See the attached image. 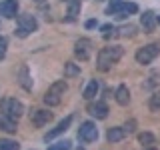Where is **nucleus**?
I'll list each match as a JSON object with an SVG mask.
<instances>
[{
	"label": "nucleus",
	"mask_w": 160,
	"mask_h": 150,
	"mask_svg": "<svg viewBox=\"0 0 160 150\" xmlns=\"http://www.w3.org/2000/svg\"><path fill=\"white\" fill-rule=\"evenodd\" d=\"M122 54H124V48L120 46V44H108V46L100 48V52L96 56V68L102 70V72H106V70H110L120 58H122Z\"/></svg>",
	"instance_id": "nucleus-1"
},
{
	"label": "nucleus",
	"mask_w": 160,
	"mask_h": 150,
	"mask_svg": "<svg viewBox=\"0 0 160 150\" xmlns=\"http://www.w3.org/2000/svg\"><path fill=\"white\" fill-rule=\"evenodd\" d=\"M66 90H68L66 80H56V82L44 92V98H42L44 104H46V106H58V104L62 102V96L66 94Z\"/></svg>",
	"instance_id": "nucleus-2"
},
{
	"label": "nucleus",
	"mask_w": 160,
	"mask_h": 150,
	"mask_svg": "<svg viewBox=\"0 0 160 150\" xmlns=\"http://www.w3.org/2000/svg\"><path fill=\"white\" fill-rule=\"evenodd\" d=\"M36 28H38L36 18H34L32 14H22V16H18V20H16V30H14V34H16L18 38H26Z\"/></svg>",
	"instance_id": "nucleus-3"
},
{
	"label": "nucleus",
	"mask_w": 160,
	"mask_h": 150,
	"mask_svg": "<svg viewBox=\"0 0 160 150\" xmlns=\"http://www.w3.org/2000/svg\"><path fill=\"white\" fill-rule=\"evenodd\" d=\"M0 110H2V114L18 120L22 116V112H24V104L20 102V100H16V98H2L0 100Z\"/></svg>",
	"instance_id": "nucleus-4"
},
{
	"label": "nucleus",
	"mask_w": 160,
	"mask_h": 150,
	"mask_svg": "<svg viewBox=\"0 0 160 150\" xmlns=\"http://www.w3.org/2000/svg\"><path fill=\"white\" fill-rule=\"evenodd\" d=\"M160 54V44H146V46L136 50V62L138 64H150L152 60H156Z\"/></svg>",
	"instance_id": "nucleus-5"
},
{
	"label": "nucleus",
	"mask_w": 160,
	"mask_h": 150,
	"mask_svg": "<svg viewBox=\"0 0 160 150\" xmlns=\"http://www.w3.org/2000/svg\"><path fill=\"white\" fill-rule=\"evenodd\" d=\"M74 56H76L80 62H86L92 56V42L88 38H80L74 44Z\"/></svg>",
	"instance_id": "nucleus-6"
},
{
	"label": "nucleus",
	"mask_w": 160,
	"mask_h": 150,
	"mask_svg": "<svg viewBox=\"0 0 160 150\" xmlns=\"http://www.w3.org/2000/svg\"><path fill=\"white\" fill-rule=\"evenodd\" d=\"M78 138L82 142H94L98 138V128L94 122H82L78 128Z\"/></svg>",
	"instance_id": "nucleus-7"
},
{
	"label": "nucleus",
	"mask_w": 160,
	"mask_h": 150,
	"mask_svg": "<svg viewBox=\"0 0 160 150\" xmlns=\"http://www.w3.org/2000/svg\"><path fill=\"white\" fill-rule=\"evenodd\" d=\"M50 120H52V112H50V110L36 108V110H32V112H30V122H32V126H36V128L46 126Z\"/></svg>",
	"instance_id": "nucleus-8"
},
{
	"label": "nucleus",
	"mask_w": 160,
	"mask_h": 150,
	"mask_svg": "<svg viewBox=\"0 0 160 150\" xmlns=\"http://www.w3.org/2000/svg\"><path fill=\"white\" fill-rule=\"evenodd\" d=\"M86 112L96 120H104L108 116V106H106V102H102V100H96V102H90L86 106Z\"/></svg>",
	"instance_id": "nucleus-9"
},
{
	"label": "nucleus",
	"mask_w": 160,
	"mask_h": 150,
	"mask_svg": "<svg viewBox=\"0 0 160 150\" xmlns=\"http://www.w3.org/2000/svg\"><path fill=\"white\" fill-rule=\"evenodd\" d=\"M70 124H72V116H66L64 120H60V122L56 124V128H52V130L46 134V136H44V140H46V142H50V140H54L56 136H60V134H64V132L70 128Z\"/></svg>",
	"instance_id": "nucleus-10"
},
{
	"label": "nucleus",
	"mask_w": 160,
	"mask_h": 150,
	"mask_svg": "<svg viewBox=\"0 0 160 150\" xmlns=\"http://www.w3.org/2000/svg\"><path fill=\"white\" fill-rule=\"evenodd\" d=\"M18 12V0H2L0 2V16L14 18Z\"/></svg>",
	"instance_id": "nucleus-11"
},
{
	"label": "nucleus",
	"mask_w": 160,
	"mask_h": 150,
	"mask_svg": "<svg viewBox=\"0 0 160 150\" xmlns=\"http://www.w3.org/2000/svg\"><path fill=\"white\" fill-rule=\"evenodd\" d=\"M0 130H2V132H8V134H14L18 130V122L14 118H10V116L0 112Z\"/></svg>",
	"instance_id": "nucleus-12"
},
{
	"label": "nucleus",
	"mask_w": 160,
	"mask_h": 150,
	"mask_svg": "<svg viewBox=\"0 0 160 150\" xmlns=\"http://www.w3.org/2000/svg\"><path fill=\"white\" fill-rule=\"evenodd\" d=\"M140 24H142V28L146 30V32H152V30L156 28V16H154V12L146 10V12L140 16Z\"/></svg>",
	"instance_id": "nucleus-13"
},
{
	"label": "nucleus",
	"mask_w": 160,
	"mask_h": 150,
	"mask_svg": "<svg viewBox=\"0 0 160 150\" xmlns=\"http://www.w3.org/2000/svg\"><path fill=\"white\" fill-rule=\"evenodd\" d=\"M114 98H116V102L120 104V106H126V104L130 102V90L126 84H120V86L116 88V92H114Z\"/></svg>",
	"instance_id": "nucleus-14"
},
{
	"label": "nucleus",
	"mask_w": 160,
	"mask_h": 150,
	"mask_svg": "<svg viewBox=\"0 0 160 150\" xmlns=\"http://www.w3.org/2000/svg\"><path fill=\"white\" fill-rule=\"evenodd\" d=\"M18 84L24 90H32V80H30V74H28V66H20V70H18Z\"/></svg>",
	"instance_id": "nucleus-15"
},
{
	"label": "nucleus",
	"mask_w": 160,
	"mask_h": 150,
	"mask_svg": "<svg viewBox=\"0 0 160 150\" xmlns=\"http://www.w3.org/2000/svg\"><path fill=\"white\" fill-rule=\"evenodd\" d=\"M134 12H138V6L134 2H120V8H118V12H116V16L118 18H126L128 14H134Z\"/></svg>",
	"instance_id": "nucleus-16"
},
{
	"label": "nucleus",
	"mask_w": 160,
	"mask_h": 150,
	"mask_svg": "<svg viewBox=\"0 0 160 150\" xmlns=\"http://www.w3.org/2000/svg\"><path fill=\"white\" fill-rule=\"evenodd\" d=\"M98 90H100V84H98V80H90V82H88V86L84 88L82 96L86 98V100H92V98L98 94Z\"/></svg>",
	"instance_id": "nucleus-17"
},
{
	"label": "nucleus",
	"mask_w": 160,
	"mask_h": 150,
	"mask_svg": "<svg viewBox=\"0 0 160 150\" xmlns=\"http://www.w3.org/2000/svg\"><path fill=\"white\" fill-rule=\"evenodd\" d=\"M106 138H108V142H112V144L114 142H120V140L124 138V130L120 128V126H112L106 132Z\"/></svg>",
	"instance_id": "nucleus-18"
},
{
	"label": "nucleus",
	"mask_w": 160,
	"mask_h": 150,
	"mask_svg": "<svg viewBox=\"0 0 160 150\" xmlns=\"http://www.w3.org/2000/svg\"><path fill=\"white\" fill-rule=\"evenodd\" d=\"M64 76H66V78L80 76V64H74V62H64Z\"/></svg>",
	"instance_id": "nucleus-19"
},
{
	"label": "nucleus",
	"mask_w": 160,
	"mask_h": 150,
	"mask_svg": "<svg viewBox=\"0 0 160 150\" xmlns=\"http://www.w3.org/2000/svg\"><path fill=\"white\" fill-rule=\"evenodd\" d=\"M138 142L142 144V146H148V148H150L154 142H156V138H154L152 132H140V134H138Z\"/></svg>",
	"instance_id": "nucleus-20"
},
{
	"label": "nucleus",
	"mask_w": 160,
	"mask_h": 150,
	"mask_svg": "<svg viewBox=\"0 0 160 150\" xmlns=\"http://www.w3.org/2000/svg\"><path fill=\"white\" fill-rule=\"evenodd\" d=\"M0 150H20V144L10 138H0Z\"/></svg>",
	"instance_id": "nucleus-21"
},
{
	"label": "nucleus",
	"mask_w": 160,
	"mask_h": 150,
	"mask_svg": "<svg viewBox=\"0 0 160 150\" xmlns=\"http://www.w3.org/2000/svg\"><path fill=\"white\" fill-rule=\"evenodd\" d=\"M148 106H150V110H152V112H160V92H154L152 96H150Z\"/></svg>",
	"instance_id": "nucleus-22"
},
{
	"label": "nucleus",
	"mask_w": 160,
	"mask_h": 150,
	"mask_svg": "<svg viewBox=\"0 0 160 150\" xmlns=\"http://www.w3.org/2000/svg\"><path fill=\"white\" fill-rule=\"evenodd\" d=\"M68 20H74L80 12V2H68Z\"/></svg>",
	"instance_id": "nucleus-23"
},
{
	"label": "nucleus",
	"mask_w": 160,
	"mask_h": 150,
	"mask_svg": "<svg viewBox=\"0 0 160 150\" xmlns=\"http://www.w3.org/2000/svg\"><path fill=\"white\" fill-rule=\"evenodd\" d=\"M100 32H102L104 38H110V36H114V34H118V30L114 28L112 24H104V26H100Z\"/></svg>",
	"instance_id": "nucleus-24"
},
{
	"label": "nucleus",
	"mask_w": 160,
	"mask_h": 150,
	"mask_svg": "<svg viewBox=\"0 0 160 150\" xmlns=\"http://www.w3.org/2000/svg\"><path fill=\"white\" fill-rule=\"evenodd\" d=\"M48 150H70V140H58V142L50 144Z\"/></svg>",
	"instance_id": "nucleus-25"
},
{
	"label": "nucleus",
	"mask_w": 160,
	"mask_h": 150,
	"mask_svg": "<svg viewBox=\"0 0 160 150\" xmlns=\"http://www.w3.org/2000/svg\"><path fill=\"white\" fill-rule=\"evenodd\" d=\"M6 48H8V38L0 36V60H4V56H6Z\"/></svg>",
	"instance_id": "nucleus-26"
},
{
	"label": "nucleus",
	"mask_w": 160,
	"mask_h": 150,
	"mask_svg": "<svg viewBox=\"0 0 160 150\" xmlns=\"http://www.w3.org/2000/svg\"><path fill=\"white\" fill-rule=\"evenodd\" d=\"M134 32H136V28L132 26V24H128V26H122L118 30V34H122V36H134Z\"/></svg>",
	"instance_id": "nucleus-27"
},
{
	"label": "nucleus",
	"mask_w": 160,
	"mask_h": 150,
	"mask_svg": "<svg viewBox=\"0 0 160 150\" xmlns=\"http://www.w3.org/2000/svg\"><path fill=\"white\" fill-rule=\"evenodd\" d=\"M122 130H124V134H132L134 130H136V120H128V122L122 126Z\"/></svg>",
	"instance_id": "nucleus-28"
},
{
	"label": "nucleus",
	"mask_w": 160,
	"mask_h": 150,
	"mask_svg": "<svg viewBox=\"0 0 160 150\" xmlns=\"http://www.w3.org/2000/svg\"><path fill=\"white\" fill-rule=\"evenodd\" d=\"M84 26H86V28L90 30V28H96V26H98V22H96V20H94V18H92V20H88V22H86V24H84Z\"/></svg>",
	"instance_id": "nucleus-29"
},
{
	"label": "nucleus",
	"mask_w": 160,
	"mask_h": 150,
	"mask_svg": "<svg viewBox=\"0 0 160 150\" xmlns=\"http://www.w3.org/2000/svg\"><path fill=\"white\" fill-rule=\"evenodd\" d=\"M62 2H66V4H68V2H82V0H62Z\"/></svg>",
	"instance_id": "nucleus-30"
},
{
	"label": "nucleus",
	"mask_w": 160,
	"mask_h": 150,
	"mask_svg": "<svg viewBox=\"0 0 160 150\" xmlns=\"http://www.w3.org/2000/svg\"><path fill=\"white\" fill-rule=\"evenodd\" d=\"M110 2H120V0H110Z\"/></svg>",
	"instance_id": "nucleus-31"
},
{
	"label": "nucleus",
	"mask_w": 160,
	"mask_h": 150,
	"mask_svg": "<svg viewBox=\"0 0 160 150\" xmlns=\"http://www.w3.org/2000/svg\"><path fill=\"white\" fill-rule=\"evenodd\" d=\"M36 2H44V0H36Z\"/></svg>",
	"instance_id": "nucleus-32"
},
{
	"label": "nucleus",
	"mask_w": 160,
	"mask_h": 150,
	"mask_svg": "<svg viewBox=\"0 0 160 150\" xmlns=\"http://www.w3.org/2000/svg\"><path fill=\"white\" fill-rule=\"evenodd\" d=\"M76 150H84V148H76Z\"/></svg>",
	"instance_id": "nucleus-33"
},
{
	"label": "nucleus",
	"mask_w": 160,
	"mask_h": 150,
	"mask_svg": "<svg viewBox=\"0 0 160 150\" xmlns=\"http://www.w3.org/2000/svg\"><path fill=\"white\" fill-rule=\"evenodd\" d=\"M146 150H154V148H146Z\"/></svg>",
	"instance_id": "nucleus-34"
}]
</instances>
